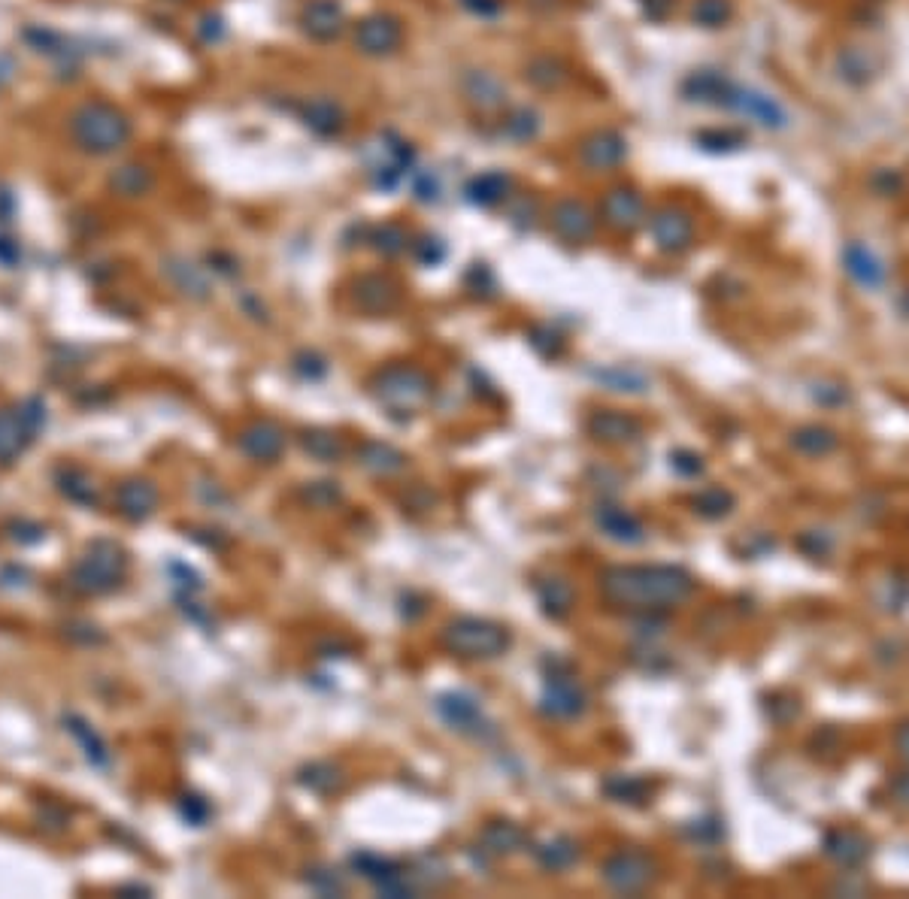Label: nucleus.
Here are the masks:
<instances>
[{
  "instance_id": "f257e3e1",
  "label": "nucleus",
  "mask_w": 909,
  "mask_h": 899,
  "mask_svg": "<svg viewBox=\"0 0 909 899\" xmlns=\"http://www.w3.org/2000/svg\"><path fill=\"white\" fill-rule=\"evenodd\" d=\"M603 594L628 609H664L691 597L694 582L673 567H616L603 573Z\"/></svg>"
},
{
  "instance_id": "f03ea898",
  "label": "nucleus",
  "mask_w": 909,
  "mask_h": 899,
  "mask_svg": "<svg viewBox=\"0 0 909 899\" xmlns=\"http://www.w3.org/2000/svg\"><path fill=\"white\" fill-rule=\"evenodd\" d=\"M682 94L694 103H710V106H725L734 109L740 116L758 122L761 128H773L782 131L788 125V116L779 100H773L770 94L752 88V85H740L734 79H728L719 70H697L682 82Z\"/></svg>"
},
{
  "instance_id": "7ed1b4c3",
  "label": "nucleus",
  "mask_w": 909,
  "mask_h": 899,
  "mask_svg": "<svg viewBox=\"0 0 909 899\" xmlns=\"http://www.w3.org/2000/svg\"><path fill=\"white\" fill-rule=\"evenodd\" d=\"M70 134H73L76 146L91 152V155H113V152L128 146L134 128H131V119L119 106L94 100V103H85L73 112Z\"/></svg>"
},
{
  "instance_id": "20e7f679",
  "label": "nucleus",
  "mask_w": 909,
  "mask_h": 899,
  "mask_svg": "<svg viewBox=\"0 0 909 899\" xmlns=\"http://www.w3.org/2000/svg\"><path fill=\"white\" fill-rule=\"evenodd\" d=\"M125 551L110 542V539H97L88 545V551L79 557V564L73 567V588L82 591V594H110L122 585L125 579Z\"/></svg>"
},
{
  "instance_id": "39448f33",
  "label": "nucleus",
  "mask_w": 909,
  "mask_h": 899,
  "mask_svg": "<svg viewBox=\"0 0 909 899\" xmlns=\"http://www.w3.org/2000/svg\"><path fill=\"white\" fill-rule=\"evenodd\" d=\"M43 427L46 403L40 397H28L19 409H0V464L19 461Z\"/></svg>"
},
{
  "instance_id": "423d86ee",
  "label": "nucleus",
  "mask_w": 909,
  "mask_h": 899,
  "mask_svg": "<svg viewBox=\"0 0 909 899\" xmlns=\"http://www.w3.org/2000/svg\"><path fill=\"white\" fill-rule=\"evenodd\" d=\"M379 403H385L391 412H403V415H413L419 412L428 397H431V379L416 370V367H388L376 376V385H373Z\"/></svg>"
},
{
  "instance_id": "0eeeda50",
  "label": "nucleus",
  "mask_w": 909,
  "mask_h": 899,
  "mask_svg": "<svg viewBox=\"0 0 909 899\" xmlns=\"http://www.w3.org/2000/svg\"><path fill=\"white\" fill-rule=\"evenodd\" d=\"M403 19L385 10L367 13L352 25V43L361 55L367 58H388L403 46Z\"/></svg>"
},
{
  "instance_id": "6e6552de",
  "label": "nucleus",
  "mask_w": 909,
  "mask_h": 899,
  "mask_svg": "<svg viewBox=\"0 0 909 899\" xmlns=\"http://www.w3.org/2000/svg\"><path fill=\"white\" fill-rule=\"evenodd\" d=\"M443 642L458 657H497L507 648V633L479 618H461L446 627Z\"/></svg>"
},
{
  "instance_id": "1a4fd4ad",
  "label": "nucleus",
  "mask_w": 909,
  "mask_h": 899,
  "mask_svg": "<svg viewBox=\"0 0 909 899\" xmlns=\"http://www.w3.org/2000/svg\"><path fill=\"white\" fill-rule=\"evenodd\" d=\"M413 170H416V152L410 149V143H403L394 134H379L376 158L367 161L370 182L379 191H391V188H397L403 179H407Z\"/></svg>"
},
{
  "instance_id": "9d476101",
  "label": "nucleus",
  "mask_w": 909,
  "mask_h": 899,
  "mask_svg": "<svg viewBox=\"0 0 909 899\" xmlns=\"http://www.w3.org/2000/svg\"><path fill=\"white\" fill-rule=\"evenodd\" d=\"M628 158V140L613 128H597L576 146V161L585 173H613Z\"/></svg>"
},
{
  "instance_id": "9b49d317",
  "label": "nucleus",
  "mask_w": 909,
  "mask_h": 899,
  "mask_svg": "<svg viewBox=\"0 0 909 899\" xmlns=\"http://www.w3.org/2000/svg\"><path fill=\"white\" fill-rule=\"evenodd\" d=\"M600 221L606 228H613L619 234H631L637 231L640 224L649 218L646 215V200L634 185H613L606 188L600 197V209H597Z\"/></svg>"
},
{
  "instance_id": "f8f14e48",
  "label": "nucleus",
  "mask_w": 909,
  "mask_h": 899,
  "mask_svg": "<svg viewBox=\"0 0 909 899\" xmlns=\"http://www.w3.org/2000/svg\"><path fill=\"white\" fill-rule=\"evenodd\" d=\"M297 119L303 128H310L316 137H325V140H337L346 134L349 128V112L340 100L328 97V94H313V97H303L297 103Z\"/></svg>"
},
{
  "instance_id": "ddd939ff",
  "label": "nucleus",
  "mask_w": 909,
  "mask_h": 899,
  "mask_svg": "<svg viewBox=\"0 0 909 899\" xmlns=\"http://www.w3.org/2000/svg\"><path fill=\"white\" fill-rule=\"evenodd\" d=\"M349 28L340 0H307L300 10V31L316 43H337Z\"/></svg>"
},
{
  "instance_id": "4468645a",
  "label": "nucleus",
  "mask_w": 909,
  "mask_h": 899,
  "mask_svg": "<svg viewBox=\"0 0 909 899\" xmlns=\"http://www.w3.org/2000/svg\"><path fill=\"white\" fill-rule=\"evenodd\" d=\"M549 224L561 240L585 243L597 231V212L579 197H561V200H555V206L549 212Z\"/></svg>"
},
{
  "instance_id": "2eb2a0df",
  "label": "nucleus",
  "mask_w": 909,
  "mask_h": 899,
  "mask_svg": "<svg viewBox=\"0 0 909 899\" xmlns=\"http://www.w3.org/2000/svg\"><path fill=\"white\" fill-rule=\"evenodd\" d=\"M649 231L661 252H685L694 240V218L682 206H661L649 218Z\"/></svg>"
},
{
  "instance_id": "dca6fc26",
  "label": "nucleus",
  "mask_w": 909,
  "mask_h": 899,
  "mask_svg": "<svg viewBox=\"0 0 909 899\" xmlns=\"http://www.w3.org/2000/svg\"><path fill=\"white\" fill-rule=\"evenodd\" d=\"M400 288L385 273H367L355 282V303L370 315H385L397 306Z\"/></svg>"
},
{
  "instance_id": "f3484780",
  "label": "nucleus",
  "mask_w": 909,
  "mask_h": 899,
  "mask_svg": "<svg viewBox=\"0 0 909 899\" xmlns=\"http://www.w3.org/2000/svg\"><path fill=\"white\" fill-rule=\"evenodd\" d=\"M510 194H513V176L503 170H485L464 185L467 203L482 206V209H494L500 203H507Z\"/></svg>"
},
{
  "instance_id": "a211bd4d",
  "label": "nucleus",
  "mask_w": 909,
  "mask_h": 899,
  "mask_svg": "<svg viewBox=\"0 0 909 899\" xmlns=\"http://www.w3.org/2000/svg\"><path fill=\"white\" fill-rule=\"evenodd\" d=\"M461 91L473 106H479L485 112H494L507 103V85H503L491 70H467V76L461 79Z\"/></svg>"
},
{
  "instance_id": "6ab92c4d",
  "label": "nucleus",
  "mask_w": 909,
  "mask_h": 899,
  "mask_svg": "<svg viewBox=\"0 0 909 899\" xmlns=\"http://www.w3.org/2000/svg\"><path fill=\"white\" fill-rule=\"evenodd\" d=\"M237 445L255 461H276L285 445V436L273 421H255L240 433Z\"/></svg>"
},
{
  "instance_id": "aec40b11",
  "label": "nucleus",
  "mask_w": 909,
  "mask_h": 899,
  "mask_svg": "<svg viewBox=\"0 0 909 899\" xmlns=\"http://www.w3.org/2000/svg\"><path fill=\"white\" fill-rule=\"evenodd\" d=\"M116 503H119V512L128 518V521H146L155 506H158V491L152 482H143V479H131L125 485H119L116 491Z\"/></svg>"
},
{
  "instance_id": "412c9836",
  "label": "nucleus",
  "mask_w": 909,
  "mask_h": 899,
  "mask_svg": "<svg viewBox=\"0 0 909 899\" xmlns=\"http://www.w3.org/2000/svg\"><path fill=\"white\" fill-rule=\"evenodd\" d=\"M570 76V67L558 55H534L525 64V82H531L537 91H561Z\"/></svg>"
},
{
  "instance_id": "4be33fe9",
  "label": "nucleus",
  "mask_w": 909,
  "mask_h": 899,
  "mask_svg": "<svg viewBox=\"0 0 909 899\" xmlns=\"http://www.w3.org/2000/svg\"><path fill=\"white\" fill-rule=\"evenodd\" d=\"M543 134V112L534 106H513L500 122V137L513 143H534Z\"/></svg>"
},
{
  "instance_id": "5701e85b",
  "label": "nucleus",
  "mask_w": 909,
  "mask_h": 899,
  "mask_svg": "<svg viewBox=\"0 0 909 899\" xmlns=\"http://www.w3.org/2000/svg\"><path fill=\"white\" fill-rule=\"evenodd\" d=\"M603 875H606V881H610L616 890H625V893L640 890L643 884H649V866L637 854H619L616 860L606 863Z\"/></svg>"
},
{
  "instance_id": "b1692460",
  "label": "nucleus",
  "mask_w": 909,
  "mask_h": 899,
  "mask_svg": "<svg viewBox=\"0 0 909 899\" xmlns=\"http://www.w3.org/2000/svg\"><path fill=\"white\" fill-rule=\"evenodd\" d=\"M843 261H846V273H849L858 285H864V288H879V285H882L885 267H882V261H879L870 249H864V246H849L846 255H843Z\"/></svg>"
},
{
  "instance_id": "393cba45",
  "label": "nucleus",
  "mask_w": 909,
  "mask_h": 899,
  "mask_svg": "<svg viewBox=\"0 0 909 899\" xmlns=\"http://www.w3.org/2000/svg\"><path fill=\"white\" fill-rule=\"evenodd\" d=\"M58 491L67 500L79 503V506H94L97 503V488H94L91 476L82 473V470H61L58 473Z\"/></svg>"
},
{
  "instance_id": "a878e982",
  "label": "nucleus",
  "mask_w": 909,
  "mask_h": 899,
  "mask_svg": "<svg viewBox=\"0 0 909 899\" xmlns=\"http://www.w3.org/2000/svg\"><path fill=\"white\" fill-rule=\"evenodd\" d=\"M370 246H373L379 255H385V258H397V255L407 252L413 243H410V234L403 231L400 224L388 221V224H379V228H373V234H370Z\"/></svg>"
},
{
  "instance_id": "bb28decb",
  "label": "nucleus",
  "mask_w": 909,
  "mask_h": 899,
  "mask_svg": "<svg viewBox=\"0 0 909 899\" xmlns=\"http://www.w3.org/2000/svg\"><path fill=\"white\" fill-rule=\"evenodd\" d=\"M152 185H155L152 170H149V167H140V164L119 167L116 176H113V188H116L122 197H140V194H146Z\"/></svg>"
},
{
  "instance_id": "cd10ccee",
  "label": "nucleus",
  "mask_w": 909,
  "mask_h": 899,
  "mask_svg": "<svg viewBox=\"0 0 909 899\" xmlns=\"http://www.w3.org/2000/svg\"><path fill=\"white\" fill-rule=\"evenodd\" d=\"M167 273L173 276V282L179 285V291H185L191 297H207L210 294V285H207L204 273H200L194 264L182 261V258H170L167 261Z\"/></svg>"
},
{
  "instance_id": "c85d7f7f",
  "label": "nucleus",
  "mask_w": 909,
  "mask_h": 899,
  "mask_svg": "<svg viewBox=\"0 0 909 899\" xmlns=\"http://www.w3.org/2000/svg\"><path fill=\"white\" fill-rule=\"evenodd\" d=\"M731 16H734L731 0H694L691 7V19L700 28H722L731 22Z\"/></svg>"
},
{
  "instance_id": "c756f323",
  "label": "nucleus",
  "mask_w": 909,
  "mask_h": 899,
  "mask_svg": "<svg viewBox=\"0 0 909 899\" xmlns=\"http://www.w3.org/2000/svg\"><path fill=\"white\" fill-rule=\"evenodd\" d=\"M64 724H70V733L82 742V748H85V757L91 760V763H97V766H107V760H110V751H107V745H104V739H100L82 718H76V715H70Z\"/></svg>"
},
{
  "instance_id": "7c9ffc66",
  "label": "nucleus",
  "mask_w": 909,
  "mask_h": 899,
  "mask_svg": "<svg viewBox=\"0 0 909 899\" xmlns=\"http://www.w3.org/2000/svg\"><path fill=\"white\" fill-rule=\"evenodd\" d=\"M591 427H594V433L603 436V439H631L634 433H640L637 421H631V418H625V415H616V412L597 415Z\"/></svg>"
},
{
  "instance_id": "2f4dec72",
  "label": "nucleus",
  "mask_w": 909,
  "mask_h": 899,
  "mask_svg": "<svg viewBox=\"0 0 909 899\" xmlns=\"http://www.w3.org/2000/svg\"><path fill=\"white\" fill-rule=\"evenodd\" d=\"M549 700H552V703H549V712H552V715H576V712L582 709V697H579V691H576L573 685L555 682Z\"/></svg>"
},
{
  "instance_id": "473e14b6",
  "label": "nucleus",
  "mask_w": 909,
  "mask_h": 899,
  "mask_svg": "<svg viewBox=\"0 0 909 899\" xmlns=\"http://www.w3.org/2000/svg\"><path fill=\"white\" fill-rule=\"evenodd\" d=\"M794 445L803 448V452H810V455H825V452H831V448L837 445V436H834L831 430L813 427V430L797 433V436H794Z\"/></svg>"
},
{
  "instance_id": "72a5a7b5",
  "label": "nucleus",
  "mask_w": 909,
  "mask_h": 899,
  "mask_svg": "<svg viewBox=\"0 0 909 899\" xmlns=\"http://www.w3.org/2000/svg\"><path fill=\"white\" fill-rule=\"evenodd\" d=\"M603 527L610 530L616 539H631V542H637V539H640V524H637L634 518L622 515V512H610V515H606Z\"/></svg>"
},
{
  "instance_id": "f704fd0d",
  "label": "nucleus",
  "mask_w": 909,
  "mask_h": 899,
  "mask_svg": "<svg viewBox=\"0 0 909 899\" xmlns=\"http://www.w3.org/2000/svg\"><path fill=\"white\" fill-rule=\"evenodd\" d=\"M697 143H700L703 149H710V152H728V149L743 146V137L734 134V131H725V134H719V131H706V134L697 137Z\"/></svg>"
},
{
  "instance_id": "c9c22d12",
  "label": "nucleus",
  "mask_w": 909,
  "mask_h": 899,
  "mask_svg": "<svg viewBox=\"0 0 909 899\" xmlns=\"http://www.w3.org/2000/svg\"><path fill=\"white\" fill-rule=\"evenodd\" d=\"M461 7L479 19H491L503 10V0H461Z\"/></svg>"
},
{
  "instance_id": "e433bc0d",
  "label": "nucleus",
  "mask_w": 909,
  "mask_h": 899,
  "mask_svg": "<svg viewBox=\"0 0 909 899\" xmlns=\"http://www.w3.org/2000/svg\"><path fill=\"white\" fill-rule=\"evenodd\" d=\"M655 7H661V16H667L673 4H670V0H646V16L649 19H655Z\"/></svg>"
},
{
  "instance_id": "4c0bfd02",
  "label": "nucleus",
  "mask_w": 909,
  "mask_h": 899,
  "mask_svg": "<svg viewBox=\"0 0 909 899\" xmlns=\"http://www.w3.org/2000/svg\"><path fill=\"white\" fill-rule=\"evenodd\" d=\"M16 258H19L16 246H13L10 240H0V261H7V264H13Z\"/></svg>"
},
{
  "instance_id": "58836bf2",
  "label": "nucleus",
  "mask_w": 909,
  "mask_h": 899,
  "mask_svg": "<svg viewBox=\"0 0 909 899\" xmlns=\"http://www.w3.org/2000/svg\"><path fill=\"white\" fill-rule=\"evenodd\" d=\"M897 797H900L903 803H909V775L897 784Z\"/></svg>"
},
{
  "instance_id": "ea45409f",
  "label": "nucleus",
  "mask_w": 909,
  "mask_h": 899,
  "mask_svg": "<svg viewBox=\"0 0 909 899\" xmlns=\"http://www.w3.org/2000/svg\"><path fill=\"white\" fill-rule=\"evenodd\" d=\"M903 733H906V736H909V727H903ZM897 745H900V751H903V754H906V757H909V745H906V742H897Z\"/></svg>"
},
{
  "instance_id": "a19ab883",
  "label": "nucleus",
  "mask_w": 909,
  "mask_h": 899,
  "mask_svg": "<svg viewBox=\"0 0 909 899\" xmlns=\"http://www.w3.org/2000/svg\"><path fill=\"white\" fill-rule=\"evenodd\" d=\"M7 76H10V73H0V79H7Z\"/></svg>"
}]
</instances>
